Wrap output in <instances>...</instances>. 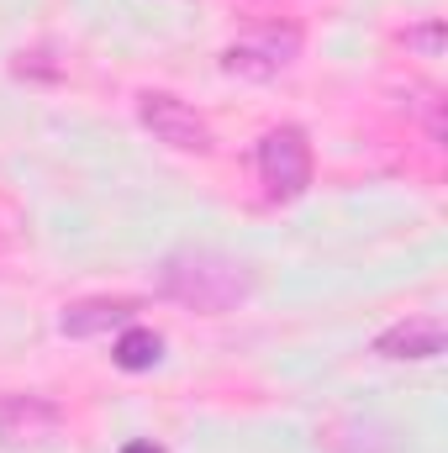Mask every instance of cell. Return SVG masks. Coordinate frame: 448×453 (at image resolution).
Segmentation results:
<instances>
[{
	"instance_id": "6da1fadb",
	"label": "cell",
	"mask_w": 448,
	"mask_h": 453,
	"mask_svg": "<svg viewBox=\"0 0 448 453\" xmlns=\"http://www.w3.org/2000/svg\"><path fill=\"white\" fill-rule=\"evenodd\" d=\"M158 290L190 311L222 317L253 296V269L222 248H174L158 264Z\"/></svg>"
},
{
	"instance_id": "7a4b0ae2",
	"label": "cell",
	"mask_w": 448,
	"mask_h": 453,
	"mask_svg": "<svg viewBox=\"0 0 448 453\" xmlns=\"http://www.w3.org/2000/svg\"><path fill=\"white\" fill-rule=\"evenodd\" d=\"M259 180L269 201H301L312 185V142L301 127H274L259 137Z\"/></svg>"
},
{
	"instance_id": "3957f363",
	"label": "cell",
	"mask_w": 448,
	"mask_h": 453,
	"mask_svg": "<svg viewBox=\"0 0 448 453\" xmlns=\"http://www.w3.org/2000/svg\"><path fill=\"white\" fill-rule=\"evenodd\" d=\"M301 53V27L290 21H274V27H259L248 37H237L222 53V69L237 80H274L280 69H290Z\"/></svg>"
},
{
	"instance_id": "277c9868",
	"label": "cell",
	"mask_w": 448,
	"mask_h": 453,
	"mask_svg": "<svg viewBox=\"0 0 448 453\" xmlns=\"http://www.w3.org/2000/svg\"><path fill=\"white\" fill-rule=\"evenodd\" d=\"M143 127L153 132V142L174 148V153H212V127L196 106H185L180 96H164V90H148L137 101Z\"/></svg>"
},
{
	"instance_id": "5b68a950",
	"label": "cell",
	"mask_w": 448,
	"mask_h": 453,
	"mask_svg": "<svg viewBox=\"0 0 448 453\" xmlns=\"http://www.w3.org/2000/svg\"><path fill=\"white\" fill-rule=\"evenodd\" d=\"M64 411L42 395H0V443L5 449H37L58 438Z\"/></svg>"
},
{
	"instance_id": "8992f818",
	"label": "cell",
	"mask_w": 448,
	"mask_h": 453,
	"mask_svg": "<svg viewBox=\"0 0 448 453\" xmlns=\"http://www.w3.org/2000/svg\"><path fill=\"white\" fill-rule=\"evenodd\" d=\"M448 342V327L438 317H406V322H396V327H385L380 338H375V353L380 358H396V364H422V358H438Z\"/></svg>"
},
{
	"instance_id": "52a82bcc",
	"label": "cell",
	"mask_w": 448,
	"mask_h": 453,
	"mask_svg": "<svg viewBox=\"0 0 448 453\" xmlns=\"http://www.w3.org/2000/svg\"><path fill=\"white\" fill-rule=\"evenodd\" d=\"M132 317H137V301H127V296H96V301L64 306L58 333H64V338H101V333H112V327H127Z\"/></svg>"
},
{
	"instance_id": "ba28073f",
	"label": "cell",
	"mask_w": 448,
	"mask_h": 453,
	"mask_svg": "<svg viewBox=\"0 0 448 453\" xmlns=\"http://www.w3.org/2000/svg\"><path fill=\"white\" fill-rule=\"evenodd\" d=\"M116 369H127V374H143V369H153L158 358H164V338L153 333V327H127L121 338H116Z\"/></svg>"
},
{
	"instance_id": "9c48e42d",
	"label": "cell",
	"mask_w": 448,
	"mask_h": 453,
	"mask_svg": "<svg viewBox=\"0 0 448 453\" xmlns=\"http://www.w3.org/2000/svg\"><path fill=\"white\" fill-rule=\"evenodd\" d=\"M406 42L422 48V53H438V48H444V21H428L422 32H406Z\"/></svg>"
},
{
	"instance_id": "30bf717a",
	"label": "cell",
	"mask_w": 448,
	"mask_h": 453,
	"mask_svg": "<svg viewBox=\"0 0 448 453\" xmlns=\"http://www.w3.org/2000/svg\"><path fill=\"white\" fill-rule=\"evenodd\" d=\"M121 453H164V449H158V443H127Z\"/></svg>"
}]
</instances>
